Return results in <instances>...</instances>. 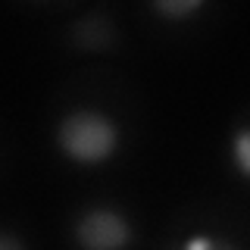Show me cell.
I'll use <instances>...</instances> for the list:
<instances>
[{
    "label": "cell",
    "mask_w": 250,
    "mask_h": 250,
    "mask_svg": "<svg viewBox=\"0 0 250 250\" xmlns=\"http://www.w3.org/2000/svg\"><path fill=\"white\" fill-rule=\"evenodd\" d=\"M188 247H222V244H219V241H209V238H191Z\"/></svg>",
    "instance_id": "cell-6"
},
{
    "label": "cell",
    "mask_w": 250,
    "mask_h": 250,
    "mask_svg": "<svg viewBox=\"0 0 250 250\" xmlns=\"http://www.w3.org/2000/svg\"><path fill=\"white\" fill-rule=\"evenodd\" d=\"M75 238L84 247H97V250H113L125 247L131 241V225L122 213L109 207H94L75 222Z\"/></svg>",
    "instance_id": "cell-2"
},
{
    "label": "cell",
    "mask_w": 250,
    "mask_h": 250,
    "mask_svg": "<svg viewBox=\"0 0 250 250\" xmlns=\"http://www.w3.org/2000/svg\"><path fill=\"white\" fill-rule=\"evenodd\" d=\"M0 247H13V250H16V247H22V241H19V238H6V234H0Z\"/></svg>",
    "instance_id": "cell-7"
},
{
    "label": "cell",
    "mask_w": 250,
    "mask_h": 250,
    "mask_svg": "<svg viewBox=\"0 0 250 250\" xmlns=\"http://www.w3.org/2000/svg\"><path fill=\"white\" fill-rule=\"evenodd\" d=\"M60 150L75 163H104L116 153L119 128L97 109H75L57 128Z\"/></svg>",
    "instance_id": "cell-1"
},
{
    "label": "cell",
    "mask_w": 250,
    "mask_h": 250,
    "mask_svg": "<svg viewBox=\"0 0 250 250\" xmlns=\"http://www.w3.org/2000/svg\"><path fill=\"white\" fill-rule=\"evenodd\" d=\"M153 3V10L160 13V16H166V19H191L194 13L200 10L207 0H150Z\"/></svg>",
    "instance_id": "cell-4"
},
{
    "label": "cell",
    "mask_w": 250,
    "mask_h": 250,
    "mask_svg": "<svg viewBox=\"0 0 250 250\" xmlns=\"http://www.w3.org/2000/svg\"><path fill=\"white\" fill-rule=\"evenodd\" d=\"M72 41L82 47V50H104V47L113 44V25H109V19L100 16V13L84 16L82 22H75Z\"/></svg>",
    "instance_id": "cell-3"
},
{
    "label": "cell",
    "mask_w": 250,
    "mask_h": 250,
    "mask_svg": "<svg viewBox=\"0 0 250 250\" xmlns=\"http://www.w3.org/2000/svg\"><path fill=\"white\" fill-rule=\"evenodd\" d=\"M234 160H238V172L247 175L250 172V135L244 128H241L238 138H234Z\"/></svg>",
    "instance_id": "cell-5"
}]
</instances>
